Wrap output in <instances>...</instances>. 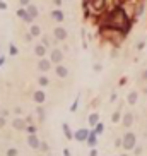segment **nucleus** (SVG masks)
Instances as JSON below:
<instances>
[{
  "label": "nucleus",
  "instance_id": "obj_1",
  "mask_svg": "<svg viewBox=\"0 0 147 156\" xmlns=\"http://www.w3.org/2000/svg\"><path fill=\"white\" fill-rule=\"evenodd\" d=\"M105 27L106 29H113V31H120V33L128 31L130 29V17H128L125 9H121V7L111 9L105 17Z\"/></svg>",
  "mask_w": 147,
  "mask_h": 156
},
{
  "label": "nucleus",
  "instance_id": "obj_2",
  "mask_svg": "<svg viewBox=\"0 0 147 156\" xmlns=\"http://www.w3.org/2000/svg\"><path fill=\"white\" fill-rule=\"evenodd\" d=\"M135 146H137V137L133 132H127L125 135H123V149L127 151H132V149H135Z\"/></svg>",
  "mask_w": 147,
  "mask_h": 156
},
{
  "label": "nucleus",
  "instance_id": "obj_3",
  "mask_svg": "<svg viewBox=\"0 0 147 156\" xmlns=\"http://www.w3.org/2000/svg\"><path fill=\"white\" fill-rule=\"evenodd\" d=\"M89 134H91L89 129H79L77 132H74V139L79 141V142H86L87 137H89Z\"/></svg>",
  "mask_w": 147,
  "mask_h": 156
},
{
  "label": "nucleus",
  "instance_id": "obj_4",
  "mask_svg": "<svg viewBox=\"0 0 147 156\" xmlns=\"http://www.w3.org/2000/svg\"><path fill=\"white\" fill-rule=\"evenodd\" d=\"M62 59H63V53H62V50L60 48H53L52 50V57H50V60H52L53 64H60L62 62Z\"/></svg>",
  "mask_w": 147,
  "mask_h": 156
},
{
  "label": "nucleus",
  "instance_id": "obj_5",
  "mask_svg": "<svg viewBox=\"0 0 147 156\" xmlns=\"http://www.w3.org/2000/svg\"><path fill=\"white\" fill-rule=\"evenodd\" d=\"M27 144H29V148H33V149H39L41 141L38 139L36 134H29V137H27Z\"/></svg>",
  "mask_w": 147,
  "mask_h": 156
},
{
  "label": "nucleus",
  "instance_id": "obj_6",
  "mask_svg": "<svg viewBox=\"0 0 147 156\" xmlns=\"http://www.w3.org/2000/svg\"><path fill=\"white\" fill-rule=\"evenodd\" d=\"M33 100H34L38 105H43V103L46 101V93L41 91V89H39V91H34L33 93Z\"/></svg>",
  "mask_w": 147,
  "mask_h": 156
},
{
  "label": "nucleus",
  "instance_id": "obj_7",
  "mask_svg": "<svg viewBox=\"0 0 147 156\" xmlns=\"http://www.w3.org/2000/svg\"><path fill=\"white\" fill-rule=\"evenodd\" d=\"M52 60H48V59H41L39 62H38V69L41 70V72H48V70L52 69Z\"/></svg>",
  "mask_w": 147,
  "mask_h": 156
},
{
  "label": "nucleus",
  "instance_id": "obj_8",
  "mask_svg": "<svg viewBox=\"0 0 147 156\" xmlns=\"http://www.w3.org/2000/svg\"><path fill=\"white\" fill-rule=\"evenodd\" d=\"M12 127L16 130H26V127H27V122L24 119H16L14 122H12Z\"/></svg>",
  "mask_w": 147,
  "mask_h": 156
},
{
  "label": "nucleus",
  "instance_id": "obj_9",
  "mask_svg": "<svg viewBox=\"0 0 147 156\" xmlns=\"http://www.w3.org/2000/svg\"><path fill=\"white\" fill-rule=\"evenodd\" d=\"M55 72H57V75L60 77V79H65V77L68 75V69L65 67V65H62V64H58V65H57Z\"/></svg>",
  "mask_w": 147,
  "mask_h": 156
},
{
  "label": "nucleus",
  "instance_id": "obj_10",
  "mask_svg": "<svg viewBox=\"0 0 147 156\" xmlns=\"http://www.w3.org/2000/svg\"><path fill=\"white\" fill-rule=\"evenodd\" d=\"M53 34H55V38H57V40H60V41H63V40L67 38V31H65L63 27H55Z\"/></svg>",
  "mask_w": 147,
  "mask_h": 156
},
{
  "label": "nucleus",
  "instance_id": "obj_11",
  "mask_svg": "<svg viewBox=\"0 0 147 156\" xmlns=\"http://www.w3.org/2000/svg\"><path fill=\"white\" fill-rule=\"evenodd\" d=\"M91 7H92L96 12H101L105 9V0H91Z\"/></svg>",
  "mask_w": 147,
  "mask_h": 156
},
{
  "label": "nucleus",
  "instance_id": "obj_12",
  "mask_svg": "<svg viewBox=\"0 0 147 156\" xmlns=\"http://www.w3.org/2000/svg\"><path fill=\"white\" fill-rule=\"evenodd\" d=\"M121 124H123V127L128 129V127L133 124V115H132V113H125V115H123V120H121Z\"/></svg>",
  "mask_w": 147,
  "mask_h": 156
},
{
  "label": "nucleus",
  "instance_id": "obj_13",
  "mask_svg": "<svg viewBox=\"0 0 147 156\" xmlns=\"http://www.w3.org/2000/svg\"><path fill=\"white\" fill-rule=\"evenodd\" d=\"M86 142H87L91 148H94V146L98 144V134H96L94 130H91V134H89V137H87V141H86Z\"/></svg>",
  "mask_w": 147,
  "mask_h": 156
},
{
  "label": "nucleus",
  "instance_id": "obj_14",
  "mask_svg": "<svg viewBox=\"0 0 147 156\" xmlns=\"http://www.w3.org/2000/svg\"><path fill=\"white\" fill-rule=\"evenodd\" d=\"M137 100H139V93L137 91H130L128 94H127V101H128V105H135Z\"/></svg>",
  "mask_w": 147,
  "mask_h": 156
},
{
  "label": "nucleus",
  "instance_id": "obj_15",
  "mask_svg": "<svg viewBox=\"0 0 147 156\" xmlns=\"http://www.w3.org/2000/svg\"><path fill=\"white\" fill-rule=\"evenodd\" d=\"M17 16L21 17V19H24L26 22H31L33 21V17L27 14V9H19V11H17Z\"/></svg>",
  "mask_w": 147,
  "mask_h": 156
},
{
  "label": "nucleus",
  "instance_id": "obj_16",
  "mask_svg": "<svg viewBox=\"0 0 147 156\" xmlns=\"http://www.w3.org/2000/svg\"><path fill=\"white\" fill-rule=\"evenodd\" d=\"M34 53L38 55V57H45V55H46V46H45V45H36V48H34Z\"/></svg>",
  "mask_w": 147,
  "mask_h": 156
},
{
  "label": "nucleus",
  "instance_id": "obj_17",
  "mask_svg": "<svg viewBox=\"0 0 147 156\" xmlns=\"http://www.w3.org/2000/svg\"><path fill=\"white\" fill-rule=\"evenodd\" d=\"M96 124H99V113H91L89 115V125L96 127Z\"/></svg>",
  "mask_w": 147,
  "mask_h": 156
},
{
  "label": "nucleus",
  "instance_id": "obj_18",
  "mask_svg": "<svg viewBox=\"0 0 147 156\" xmlns=\"http://www.w3.org/2000/svg\"><path fill=\"white\" fill-rule=\"evenodd\" d=\"M52 17H53L57 22H62V21H63V12L58 11V9H55V11L52 12Z\"/></svg>",
  "mask_w": 147,
  "mask_h": 156
},
{
  "label": "nucleus",
  "instance_id": "obj_19",
  "mask_svg": "<svg viewBox=\"0 0 147 156\" xmlns=\"http://www.w3.org/2000/svg\"><path fill=\"white\" fill-rule=\"evenodd\" d=\"M62 129H63V132H65V137H67V139H74V134H72V130H70V127H68V124H63Z\"/></svg>",
  "mask_w": 147,
  "mask_h": 156
},
{
  "label": "nucleus",
  "instance_id": "obj_20",
  "mask_svg": "<svg viewBox=\"0 0 147 156\" xmlns=\"http://www.w3.org/2000/svg\"><path fill=\"white\" fill-rule=\"evenodd\" d=\"M27 14L34 19V17H38V9L34 5H31V4H29V5H27Z\"/></svg>",
  "mask_w": 147,
  "mask_h": 156
},
{
  "label": "nucleus",
  "instance_id": "obj_21",
  "mask_svg": "<svg viewBox=\"0 0 147 156\" xmlns=\"http://www.w3.org/2000/svg\"><path fill=\"white\" fill-rule=\"evenodd\" d=\"M29 34H31V36H39V34H41V27L39 26H31Z\"/></svg>",
  "mask_w": 147,
  "mask_h": 156
},
{
  "label": "nucleus",
  "instance_id": "obj_22",
  "mask_svg": "<svg viewBox=\"0 0 147 156\" xmlns=\"http://www.w3.org/2000/svg\"><path fill=\"white\" fill-rule=\"evenodd\" d=\"M38 82H39V86H41V88H45V86H48V84H50V79H48V77H45V75H41V77L38 79Z\"/></svg>",
  "mask_w": 147,
  "mask_h": 156
},
{
  "label": "nucleus",
  "instance_id": "obj_23",
  "mask_svg": "<svg viewBox=\"0 0 147 156\" xmlns=\"http://www.w3.org/2000/svg\"><path fill=\"white\" fill-rule=\"evenodd\" d=\"M103 130H105V125H103V122L96 124V127H94V132H96V134H98V135L103 134Z\"/></svg>",
  "mask_w": 147,
  "mask_h": 156
},
{
  "label": "nucleus",
  "instance_id": "obj_24",
  "mask_svg": "<svg viewBox=\"0 0 147 156\" xmlns=\"http://www.w3.org/2000/svg\"><path fill=\"white\" fill-rule=\"evenodd\" d=\"M111 122H113V124L120 122V112H118V110H116V112L113 113V115H111Z\"/></svg>",
  "mask_w": 147,
  "mask_h": 156
},
{
  "label": "nucleus",
  "instance_id": "obj_25",
  "mask_svg": "<svg viewBox=\"0 0 147 156\" xmlns=\"http://www.w3.org/2000/svg\"><path fill=\"white\" fill-rule=\"evenodd\" d=\"M36 112H38V115H39V120L43 122V120H45V110H43V107H38Z\"/></svg>",
  "mask_w": 147,
  "mask_h": 156
},
{
  "label": "nucleus",
  "instance_id": "obj_26",
  "mask_svg": "<svg viewBox=\"0 0 147 156\" xmlns=\"http://www.w3.org/2000/svg\"><path fill=\"white\" fill-rule=\"evenodd\" d=\"M19 154V151L16 148H11V149H7V156H17Z\"/></svg>",
  "mask_w": 147,
  "mask_h": 156
},
{
  "label": "nucleus",
  "instance_id": "obj_27",
  "mask_svg": "<svg viewBox=\"0 0 147 156\" xmlns=\"http://www.w3.org/2000/svg\"><path fill=\"white\" fill-rule=\"evenodd\" d=\"M26 130H27V134H36V125H27Z\"/></svg>",
  "mask_w": 147,
  "mask_h": 156
},
{
  "label": "nucleus",
  "instance_id": "obj_28",
  "mask_svg": "<svg viewBox=\"0 0 147 156\" xmlns=\"http://www.w3.org/2000/svg\"><path fill=\"white\" fill-rule=\"evenodd\" d=\"M39 149H41V153H48V149H50V148H48V144H46V142H41Z\"/></svg>",
  "mask_w": 147,
  "mask_h": 156
},
{
  "label": "nucleus",
  "instance_id": "obj_29",
  "mask_svg": "<svg viewBox=\"0 0 147 156\" xmlns=\"http://www.w3.org/2000/svg\"><path fill=\"white\" fill-rule=\"evenodd\" d=\"M11 55H17V46L16 45H11Z\"/></svg>",
  "mask_w": 147,
  "mask_h": 156
},
{
  "label": "nucleus",
  "instance_id": "obj_30",
  "mask_svg": "<svg viewBox=\"0 0 147 156\" xmlns=\"http://www.w3.org/2000/svg\"><path fill=\"white\" fill-rule=\"evenodd\" d=\"M77 101H79V98H77V100L74 101V105L70 107V112H75V110H77Z\"/></svg>",
  "mask_w": 147,
  "mask_h": 156
},
{
  "label": "nucleus",
  "instance_id": "obj_31",
  "mask_svg": "<svg viewBox=\"0 0 147 156\" xmlns=\"http://www.w3.org/2000/svg\"><path fill=\"white\" fill-rule=\"evenodd\" d=\"M5 127V117H0V129Z\"/></svg>",
  "mask_w": 147,
  "mask_h": 156
},
{
  "label": "nucleus",
  "instance_id": "obj_32",
  "mask_svg": "<svg viewBox=\"0 0 147 156\" xmlns=\"http://www.w3.org/2000/svg\"><path fill=\"white\" fill-rule=\"evenodd\" d=\"M5 9H7V4L4 0H0V11H5Z\"/></svg>",
  "mask_w": 147,
  "mask_h": 156
},
{
  "label": "nucleus",
  "instance_id": "obj_33",
  "mask_svg": "<svg viewBox=\"0 0 147 156\" xmlns=\"http://www.w3.org/2000/svg\"><path fill=\"white\" fill-rule=\"evenodd\" d=\"M115 146H116V148L123 146V139H116V141H115Z\"/></svg>",
  "mask_w": 147,
  "mask_h": 156
},
{
  "label": "nucleus",
  "instance_id": "obj_34",
  "mask_svg": "<svg viewBox=\"0 0 147 156\" xmlns=\"http://www.w3.org/2000/svg\"><path fill=\"white\" fill-rule=\"evenodd\" d=\"M135 154H142V148H139V146H135Z\"/></svg>",
  "mask_w": 147,
  "mask_h": 156
},
{
  "label": "nucleus",
  "instance_id": "obj_35",
  "mask_svg": "<svg viewBox=\"0 0 147 156\" xmlns=\"http://www.w3.org/2000/svg\"><path fill=\"white\" fill-rule=\"evenodd\" d=\"M144 46H145V43H144V41H140V43L137 45V50H142Z\"/></svg>",
  "mask_w": 147,
  "mask_h": 156
},
{
  "label": "nucleus",
  "instance_id": "obj_36",
  "mask_svg": "<svg viewBox=\"0 0 147 156\" xmlns=\"http://www.w3.org/2000/svg\"><path fill=\"white\" fill-rule=\"evenodd\" d=\"M21 2V5H29V0H19Z\"/></svg>",
  "mask_w": 147,
  "mask_h": 156
},
{
  "label": "nucleus",
  "instance_id": "obj_37",
  "mask_svg": "<svg viewBox=\"0 0 147 156\" xmlns=\"http://www.w3.org/2000/svg\"><path fill=\"white\" fill-rule=\"evenodd\" d=\"M41 43H43V45H45V46H48V45H50V41H48L46 38H43V41H41Z\"/></svg>",
  "mask_w": 147,
  "mask_h": 156
},
{
  "label": "nucleus",
  "instance_id": "obj_38",
  "mask_svg": "<svg viewBox=\"0 0 147 156\" xmlns=\"http://www.w3.org/2000/svg\"><path fill=\"white\" fill-rule=\"evenodd\" d=\"M89 156H98V151H96V149H92V151L89 153Z\"/></svg>",
  "mask_w": 147,
  "mask_h": 156
},
{
  "label": "nucleus",
  "instance_id": "obj_39",
  "mask_svg": "<svg viewBox=\"0 0 147 156\" xmlns=\"http://www.w3.org/2000/svg\"><path fill=\"white\" fill-rule=\"evenodd\" d=\"M142 79H145V81H147V70H144V72H142Z\"/></svg>",
  "mask_w": 147,
  "mask_h": 156
},
{
  "label": "nucleus",
  "instance_id": "obj_40",
  "mask_svg": "<svg viewBox=\"0 0 147 156\" xmlns=\"http://www.w3.org/2000/svg\"><path fill=\"white\" fill-rule=\"evenodd\" d=\"M63 154H65V156H70V151H68V149H65V151H63Z\"/></svg>",
  "mask_w": 147,
  "mask_h": 156
},
{
  "label": "nucleus",
  "instance_id": "obj_41",
  "mask_svg": "<svg viewBox=\"0 0 147 156\" xmlns=\"http://www.w3.org/2000/svg\"><path fill=\"white\" fill-rule=\"evenodd\" d=\"M55 4H57V5H62V0H55Z\"/></svg>",
  "mask_w": 147,
  "mask_h": 156
},
{
  "label": "nucleus",
  "instance_id": "obj_42",
  "mask_svg": "<svg viewBox=\"0 0 147 156\" xmlns=\"http://www.w3.org/2000/svg\"><path fill=\"white\" fill-rule=\"evenodd\" d=\"M4 62H5V59H4V57H0V65L4 64Z\"/></svg>",
  "mask_w": 147,
  "mask_h": 156
},
{
  "label": "nucleus",
  "instance_id": "obj_43",
  "mask_svg": "<svg viewBox=\"0 0 147 156\" xmlns=\"http://www.w3.org/2000/svg\"><path fill=\"white\" fill-rule=\"evenodd\" d=\"M121 156H128V154H127V153H125V154H121Z\"/></svg>",
  "mask_w": 147,
  "mask_h": 156
},
{
  "label": "nucleus",
  "instance_id": "obj_44",
  "mask_svg": "<svg viewBox=\"0 0 147 156\" xmlns=\"http://www.w3.org/2000/svg\"><path fill=\"white\" fill-rule=\"evenodd\" d=\"M120 2H127V0H120Z\"/></svg>",
  "mask_w": 147,
  "mask_h": 156
},
{
  "label": "nucleus",
  "instance_id": "obj_45",
  "mask_svg": "<svg viewBox=\"0 0 147 156\" xmlns=\"http://www.w3.org/2000/svg\"><path fill=\"white\" fill-rule=\"evenodd\" d=\"M86 2H87V0H84V4H86Z\"/></svg>",
  "mask_w": 147,
  "mask_h": 156
},
{
  "label": "nucleus",
  "instance_id": "obj_46",
  "mask_svg": "<svg viewBox=\"0 0 147 156\" xmlns=\"http://www.w3.org/2000/svg\"><path fill=\"white\" fill-rule=\"evenodd\" d=\"M41 156H43V154H41Z\"/></svg>",
  "mask_w": 147,
  "mask_h": 156
}]
</instances>
